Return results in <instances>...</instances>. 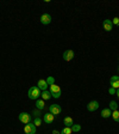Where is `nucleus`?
<instances>
[{"mask_svg": "<svg viewBox=\"0 0 119 134\" xmlns=\"http://www.w3.org/2000/svg\"><path fill=\"white\" fill-rule=\"evenodd\" d=\"M74 59V52L72 49H68L63 53V60L64 61H72Z\"/></svg>", "mask_w": 119, "mask_h": 134, "instance_id": "8", "label": "nucleus"}, {"mask_svg": "<svg viewBox=\"0 0 119 134\" xmlns=\"http://www.w3.org/2000/svg\"><path fill=\"white\" fill-rule=\"evenodd\" d=\"M53 134H61V132H58V131L55 129V131H53Z\"/></svg>", "mask_w": 119, "mask_h": 134, "instance_id": "25", "label": "nucleus"}, {"mask_svg": "<svg viewBox=\"0 0 119 134\" xmlns=\"http://www.w3.org/2000/svg\"><path fill=\"white\" fill-rule=\"evenodd\" d=\"M63 123H64V127H72L74 125V121H73V119L70 116H67V117H64Z\"/></svg>", "mask_w": 119, "mask_h": 134, "instance_id": "14", "label": "nucleus"}, {"mask_svg": "<svg viewBox=\"0 0 119 134\" xmlns=\"http://www.w3.org/2000/svg\"><path fill=\"white\" fill-rule=\"evenodd\" d=\"M110 109H111V110H118V103H117L116 100H111V102H110Z\"/></svg>", "mask_w": 119, "mask_h": 134, "instance_id": "17", "label": "nucleus"}, {"mask_svg": "<svg viewBox=\"0 0 119 134\" xmlns=\"http://www.w3.org/2000/svg\"><path fill=\"white\" fill-rule=\"evenodd\" d=\"M118 71H119V67H118Z\"/></svg>", "mask_w": 119, "mask_h": 134, "instance_id": "27", "label": "nucleus"}, {"mask_svg": "<svg viewBox=\"0 0 119 134\" xmlns=\"http://www.w3.org/2000/svg\"><path fill=\"white\" fill-rule=\"evenodd\" d=\"M72 133H73V131L70 127H64L61 131V134H72Z\"/></svg>", "mask_w": 119, "mask_h": 134, "instance_id": "21", "label": "nucleus"}, {"mask_svg": "<svg viewBox=\"0 0 119 134\" xmlns=\"http://www.w3.org/2000/svg\"><path fill=\"white\" fill-rule=\"evenodd\" d=\"M99 102L98 100H92V102H89L88 105H87V110L88 111H95V110H98L99 109Z\"/></svg>", "mask_w": 119, "mask_h": 134, "instance_id": "6", "label": "nucleus"}, {"mask_svg": "<svg viewBox=\"0 0 119 134\" xmlns=\"http://www.w3.org/2000/svg\"><path fill=\"white\" fill-rule=\"evenodd\" d=\"M41 23L44 25H48L51 23V16L49 13H44L41 16Z\"/></svg>", "mask_w": 119, "mask_h": 134, "instance_id": "10", "label": "nucleus"}, {"mask_svg": "<svg viewBox=\"0 0 119 134\" xmlns=\"http://www.w3.org/2000/svg\"><path fill=\"white\" fill-rule=\"evenodd\" d=\"M116 95H117V96H118V98H119V89H118V90H117V92H116Z\"/></svg>", "mask_w": 119, "mask_h": 134, "instance_id": "26", "label": "nucleus"}, {"mask_svg": "<svg viewBox=\"0 0 119 134\" xmlns=\"http://www.w3.org/2000/svg\"><path fill=\"white\" fill-rule=\"evenodd\" d=\"M50 93H51V97L60 98V97H61V95H62L61 87L57 86L56 84H54V85H50Z\"/></svg>", "mask_w": 119, "mask_h": 134, "instance_id": "2", "label": "nucleus"}, {"mask_svg": "<svg viewBox=\"0 0 119 134\" xmlns=\"http://www.w3.org/2000/svg\"><path fill=\"white\" fill-rule=\"evenodd\" d=\"M19 121L20 122H23V123H29V122H31V116H30V114H28V113H20L19 114Z\"/></svg>", "mask_w": 119, "mask_h": 134, "instance_id": "5", "label": "nucleus"}, {"mask_svg": "<svg viewBox=\"0 0 119 134\" xmlns=\"http://www.w3.org/2000/svg\"><path fill=\"white\" fill-rule=\"evenodd\" d=\"M112 117H113V120L116 121V122H119V110L112 111Z\"/></svg>", "mask_w": 119, "mask_h": 134, "instance_id": "19", "label": "nucleus"}, {"mask_svg": "<svg viewBox=\"0 0 119 134\" xmlns=\"http://www.w3.org/2000/svg\"><path fill=\"white\" fill-rule=\"evenodd\" d=\"M70 128H72V131L74 132V133H79V132L81 131V126L80 125H73Z\"/></svg>", "mask_w": 119, "mask_h": 134, "instance_id": "20", "label": "nucleus"}, {"mask_svg": "<svg viewBox=\"0 0 119 134\" xmlns=\"http://www.w3.org/2000/svg\"><path fill=\"white\" fill-rule=\"evenodd\" d=\"M62 111V108L58 104H51L49 108V113H51L53 115H58V114H61Z\"/></svg>", "mask_w": 119, "mask_h": 134, "instance_id": "4", "label": "nucleus"}, {"mask_svg": "<svg viewBox=\"0 0 119 134\" xmlns=\"http://www.w3.org/2000/svg\"><path fill=\"white\" fill-rule=\"evenodd\" d=\"M50 97H51V93H50V91H48V90H45V91H42L41 93V98L43 100H48L50 99Z\"/></svg>", "mask_w": 119, "mask_h": 134, "instance_id": "15", "label": "nucleus"}, {"mask_svg": "<svg viewBox=\"0 0 119 134\" xmlns=\"http://www.w3.org/2000/svg\"><path fill=\"white\" fill-rule=\"evenodd\" d=\"M112 24H113V25H117V26H119V18H118V17H114L113 20H112Z\"/></svg>", "mask_w": 119, "mask_h": 134, "instance_id": "23", "label": "nucleus"}, {"mask_svg": "<svg viewBox=\"0 0 119 134\" xmlns=\"http://www.w3.org/2000/svg\"><path fill=\"white\" fill-rule=\"evenodd\" d=\"M48 83H47V80H44V79H39L38 80V83H37V87H38L41 91H45V90L48 89Z\"/></svg>", "mask_w": 119, "mask_h": 134, "instance_id": "11", "label": "nucleus"}, {"mask_svg": "<svg viewBox=\"0 0 119 134\" xmlns=\"http://www.w3.org/2000/svg\"><path fill=\"white\" fill-rule=\"evenodd\" d=\"M28 96H29V98H30V99L37 100L39 98V96H41V90H39L37 86H31L30 89H29Z\"/></svg>", "mask_w": 119, "mask_h": 134, "instance_id": "1", "label": "nucleus"}, {"mask_svg": "<svg viewBox=\"0 0 119 134\" xmlns=\"http://www.w3.org/2000/svg\"><path fill=\"white\" fill-rule=\"evenodd\" d=\"M36 107H37V109H39V110H43V109L45 108V103H44V100L42 99H37L36 100Z\"/></svg>", "mask_w": 119, "mask_h": 134, "instance_id": "16", "label": "nucleus"}, {"mask_svg": "<svg viewBox=\"0 0 119 134\" xmlns=\"http://www.w3.org/2000/svg\"><path fill=\"white\" fill-rule=\"evenodd\" d=\"M108 92H110V95H116L117 90L113 89V87H110V89H108Z\"/></svg>", "mask_w": 119, "mask_h": 134, "instance_id": "24", "label": "nucleus"}, {"mask_svg": "<svg viewBox=\"0 0 119 134\" xmlns=\"http://www.w3.org/2000/svg\"><path fill=\"white\" fill-rule=\"evenodd\" d=\"M42 123H43V120H42L41 117H35V120H33V125L36 126V127H39V126H42Z\"/></svg>", "mask_w": 119, "mask_h": 134, "instance_id": "18", "label": "nucleus"}, {"mask_svg": "<svg viewBox=\"0 0 119 134\" xmlns=\"http://www.w3.org/2000/svg\"><path fill=\"white\" fill-rule=\"evenodd\" d=\"M110 85H111V87H113L116 90L119 89V75H113L110 79Z\"/></svg>", "mask_w": 119, "mask_h": 134, "instance_id": "7", "label": "nucleus"}, {"mask_svg": "<svg viewBox=\"0 0 119 134\" xmlns=\"http://www.w3.org/2000/svg\"><path fill=\"white\" fill-rule=\"evenodd\" d=\"M101 116L104 117V119H108V117L112 116V110L110 108H105L101 110Z\"/></svg>", "mask_w": 119, "mask_h": 134, "instance_id": "13", "label": "nucleus"}, {"mask_svg": "<svg viewBox=\"0 0 119 134\" xmlns=\"http://www.w3.org/2000/svg\"><path fill=\"white\" fill-rule=\"evenodd\" d=\"M24 133L25 134H36V126L33 125V122H29L25 125Z\"/></svg>", "mask_w": 119, "mask_h": 134, "instance_id": "3", "label": "nucleus"}, {"mask_svg": "<svg viewBox=\"0 0 119 134\" xmlns=\"http://www.w3.org/2000/svg\"><path fill=\"white\" fill-rule=\"evenodd\" d=\"M54 120H55V115H53L51 113H47V114H44V116H43V122L48 123V125L53 123Z\"/></svg>", "mask_w": 119, "mask_h": 134, "instance_id": "9", "label": "nucleus"}, {"mask_svg": "<svg viewBox=\"0 0 119 134\" xmlns=\"http://www.w3.org/2000/svg\"><path fill=\"white\" fill-rule=\"evenodd\" d=\"M103 26H104V29H105L106 31H112V29H113V24H112V20H110V19H105L103 22Z\"/></svg>", "mask_w": 119, "mask_h": 134, "instance_id": "12", "label": "nucleus"}, {"mask_svg": "<svg viewBox=\"0 0 119 134\" xmlns=\"http://www.w3.org/2000/svg\"><path fill=\"white\" fill-rule=\"evenodd\" d=\"M47 83H48V85H54V84H55V78H54V77H48L47 78Z\"/></svg>", "mask_w": 119, "mask_h": 134, "instance_id": "22", "label": "nucleus"}]
</instances>
